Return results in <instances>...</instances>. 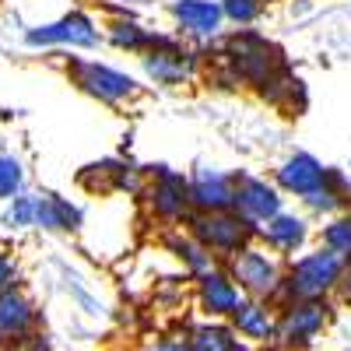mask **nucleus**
I'll return each instance as SVG.
<instances>
[{"instance_id":"7ed1b4c3","label":"nucleus","mask_w":351,"mask_h":351,"mask_svg":"<svg viewBox=\"0 0 351 351\" xmlns=\"http://www.w3.org/2000/svg\"><path fill=\"white\" fill-rule=\"evenodd\" d=\"M232 285L243 291V299H256V302H278L281 295V281H285V260L274 256L271 250L260 246H246L236 256H228V271Z\"/></svg>"},{"instance_id":"4be33fe9","label":"nucleus","mask_w":351,"mask_h":351,"mask_svg":"<svg viewBox=\"0 0 351 351\" xmlns=\"http://www.w3.org/2000/svg\"><path fill=\"white\" fill-rule=\"evenodd\" d=\"M319 243H324V250H330L334 256L348 263L351 260V215H334L324 225V232H319Z\"/></svg>"},{"instance_id":"4468645a","label":"nucleus","mask_w":351,"mask_h":351,"mask_svg":"<svg viewBox=\"0 0 351 351\" xmlns=\"http://www.w3.org/2000/svg\"><path fill=\"white\" fill-rule=\"evenodd\" d=\"M274 183H278V190H285V193L309 197L313 190H319V186L327 183V169L319 165L313 155L299 152V155H291V158H285V162L278 165Z\"/></svg>"},{"instance_id":"5701e85b","label":"nucleus","mask_w":351,"mask_h":351,"mask_svg":"<svg viewBox=\"0 0 351 351\" xmlns=\"http://www.w3.org/2000/svg\"><path fill=\"white\" fill-rule=\"evenodd\" d=\"M25 186V172L21 162L8 152H0V200H14Z\"/></svg>"},{"instance_id":"bb28decb","label":"nucleus","mask_w":351,"mask_h":351,"mask_svg":"<svg viewBox=\"0 0 351 351\" xmlns=\"http://www.w3.org/2000/svg\"><path fill=\"white\" fill-rule=\"evenodd\" d=\"M144 351H190L183 337H155L144 344Z\"/></svg>"},{"instance_id":"1a4fd4ad","label":"nucleus","mask_w":351,"mask_h":351,"mask_svg":"<svg viewBox=\"0 0 351 351\" xmlns=\"http://www.w3.org/2000/svg\"><path fill=\"white\" fill-rule=\"evenodd\" d=\"M148 208L155 218L162 221H186L190 218V190L180 172H172L169 165H155L152 169V183L144 186Z\"/></svg>"},{"instance_id":"f8f14e48","label":"nucleus","mask_w":351,"mask_h":351,"mask_svg":"<svg viewBox=\"0 0 351 351\" xmlns=\"http://www.w3.org/2000/svg\"><path fill=\"white\" fill-rule=\"evenodd\" d=\"M36 330V302L21 288L0 291V348L25 344Z\"/></svg>"},{"instance_id":"aec40b11","label":"nucleus","mask_w":351,"mask_h":351,"mask_svg":"<svg viewBox=\"0 0 351 351\" xmlns=\"http://www.w3.org/2000/svg\"><path fill=\"white\" fill-rule=\"evenodd\" d=\"M109 43L116 49H130V53H148L152 43H155V32H148L141 21L134 18H116L109 25Z\"/></svg>"},{"instance_id":"20e7f679","label":"nucleus","mask_w":351,"mask_h":351,"mask_svg":"<svg viewBox=\"0 0 351 351\" xmlns=\"http://www.w3.org/2000/svg\"><path fill=\"white\" fill-rule=\"evenodd\" d=\"M186 236L193 243H200L211 256H236L239 250H246L256 239V228L239 218L236 211H218V215H193L186 218Z\"/></svg>"},{"instance_id":"f03ea898","label":"nucleus","mask_w":351,"mask_h":351,"mask_svg":"<svg viewBox=\"0 0 351 351\" xmlns=\"http://www.w3.org/2000/svg\"><path fill=\"white\" fill-rule=\"evenodd\" d=\"M344 274V260L334 256L330 250H313L299 260L285 263V281H281V295L278 306L285 302H324L330 291H337Z\"/></svg>"},{"instance_id":"b1692460","label":"nucleus","mask_w":351,"mask_h":351,"mask_svg":"<svg viewBox=\"0 0 351 351\" xmlns=\"http://www.w3.org/2000/svg\"><path fill=\"white\" fill-rule=\"evenodd\" d=\"M4 225H11V228H32L36 225V197L18 193L8 204V211H4Z\"/></svg>"},{"instance_id":"dca6fc26","label":"nucleus","mask_w":351,"mask_h":351,"mask_svg":"<svg viewBox=\"0 0 351 351\" xmlns=\"http://www.w3.org/2000/svg\"><path fill=\"white\" fill-rule=\"evenodd\" d=\"M172 18L180 25V32H186L190 39H215L221 28L218 0H176Z\"/></svg>"},{"instance_id":"a211bd4d","label":"nucleus","mask_w":351,"mask_h":351,"mask_svg":"<svg viewBox=\"0 0 351 351\" xmlns=\"http://www.w3.org/2000/svg\"><path fill=\"white\" fill-rule=\"evenodd\" d=\"M77 225H81V211L67 197H60V193H39L36 197V228H49V232L64 228V232H71Z\"/></svg>"},{"instance_id":"393cba45","label":"nucleus","mask_w":351,"mask_h":351,"mask_svg":"<svg viewBox=\"0 0 351 351\" xmlns=\"http://www.w3.org/2000/svg\"><path fill=\"white\" fill-rule=\"evenodd\" d=\"M218 8H221V18L236 21V25H250L260 18L263 0H218Z\"/></svg>"},{"instance_id":"0eeeda50","label":"nucleus","mask_w":351,"mask_h":351,"mask_svg":"<svg viewBox=\"0 0 351 351\" xmlns=\"http://www.w3.org/2000/svg\"><path fill=\"white\" fill-rule=\"evenodd\" d=\"M232 211L260 228L281 215V190L260 176H232Z\"/></svg>"},{"instance_id":"a878e982","label":"nucleus","mask_w":351,"mask_h":351,"mask_svg":"<svg viewBox=\"0 0 351 351\" xmlns=\"http://www.w3.org/2000/svg\"><path fill=\"white\" fill-rule=\"evenodd\" d=\"M18 288V263L0 250V291H11Z\"/></svg>"},{"instance_id":"9b49d317","label":"nucleus","mask_w":351,"mask_h":351,"mask_svg":"<svg viewBox=\"0 0 351 351\" xmlns=\"http://www.w3.org/2000/svg\"><path fill=\"white\" fill-rule=\"evenodd\" d=\"M190 211L193 215H218V211H232V176L200 165L190 180Z\"/></svg>"},{"instance_id":"412c9836","label":"nucleus","mask_w":351,"mask_h":351,"mask_svg":"<svg viewBox=\"0 0 351 351\" xmlns=\"http://www.w3.org/2000/svg\"><path fill=\"white\" fill-rule=\"evenodd\" d=\"M165 246L183 260V267L190 271V274H208V271H215V256L204 250L200 243H193L190 236H180V232H172V236H165Z\"/></svg>"},{"instance_id":"6e6552de","label":"nucleus","mask_w":351,"mask_h":351,"mask_svg":"<svg viewBox=\"0 0 351 351\" xmlns=\"http://www.w3.org/2000/svg\"><path fill=\"white\" fill-rule=\"evenodd\" d=\"M67 74L71 81L81 88L84 95H92L99 102H123L137 92V81L123 71H112L106 64H95V60H71L67 64Z\"/></svg>"},{"instance_id":"6ab92c4d","label":"nucleus","mask_w":351,"mask_h":351,"mask_svg":"<svg viewBox=\"0 0 351 351\" xmlns=\"http://www.w3.org/2000/svg\"><path fill=\"white\" fill-rule=\"evenodd\" d=\"M190 351H246L239 334L228 324H218V319H208V324H197L190 330V337H183Z\"/></svg>"},{"instance_id":"f3484780","label":"nucleus","mask_w":351,"mask_h":351,"mask_svg":"<svg viewBox=\"0 0 351 351\" xmlns=\"http://www.w3.org/2000/svg\"><path fill=\"white\" fill-rule=\"evenodd\" d=\"M232 319V330L246 341H274V324H278V313L271 302H256V299H243L236 306V313L228 316Z\"/></svg>"},{"instance_id":"9d476101","label":"nucleus","mask_w":351,"mask_h":351,"mask_svg":"<svg viewBox=\"0 0 351 351\" xmlns=\"http://www.w3.org/2000/svg\"><path fill=\"white\" fill-rule=\"evenodd\" d=\"M25 43L28 46H77V49H84V46H95L99 43V28H95V21L88 18V14L71 11V14L56 18L49 25L32 28V32L25 36Z\"/></svg>"},{"instance_id":"2eb2a0df","label":"nucleus","mask_w":351,"mask_h":351,"mask_svg":"<svg viewBox=\"0 0 351 351\" xmlns=\"http://www.w3.org/2000/svg\"><path fill=\"white\" fill-rule=\"evenodd\" d=\"M256 239L267 243V250L274 256H291V253H299L306 243H309V221L299 218V215H274L267 225H260L256 228Z\"/></svg>"},{"instance_id":"39448f33","label":"nucleus","mask_w":351,"mask_h":351,"mask_svg":"<svg viewBox=\"0 0 351 351\" xmlns=\"http://www.w3.org/2000/svg\"><path fill=\"white\" fill-rule=\"evenodd\" d=\"M330 324V309L327 302H285L278 309V324H274V341L285 351H306L316 344V337L327 330Z\"/></svg>"},{"instance_id":"423d86ee","label":"nucleus","mask_w":351,"mask_h":351,"mask_svg":"<svg viewBox=\"0 0 351 351\" xmlns=\"http://www.w3.org/2000/svg\"><path fill=\"white\" fill-rule=\"evenodd\" d=\"M141 64L155 84H183L197 74V53L169 36H155L152 49L141 56Z\"/></svg>"},{"instance_id":"ddd939ff","label":"nucleus","mask_w":351,"mask_h":351,"mask_svg":"<svg viewBox=\"0 0 351 351\" xmlns=\"http://www.w3.org/2000/svg\"><path fill=\"white\" fill-rule=\"evenodd\" d=\"M239 302H243V291L232 285V278L225 271H208L197 278V306L208 319L232 316Z\"/></svg>"},{"instance_id":"cd10ccee","label":"nucleus","mask_w":351,"mask_h":351,"mask_svg":"<svg viewBox=\"0 0 351 351\" xmlns=\"http://www.w3.org/2000/svg\"><path fill=\"white\" fill-rule=\"evenodd\" d=\"M337 295L344 302H351V260L344 263V274H341V285H337Z\"/></svg>"},{"instance_id":"f257e3e1","label":"nucleus","mask_w":351,"mask_h":351,"mask_svg":"<svg viewBox=\"0 0 351 351\" xmlns=\"http://www.w3.org/2000/svg\"><path fill=\"white\" fill-rule=\"evenodd\" d=\"M221 81L225 88L232 84H253V88H263L285 64V53L256 32H232L225 43H221Z\"/></svg>"}]
</instances>
